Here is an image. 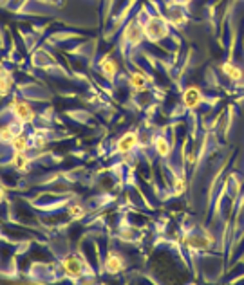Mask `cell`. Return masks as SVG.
<instances>
[{
	"mask_svg": "<svg viewBox=\"0 0 244 285\" xmlns=\"http://www.w3.org/2000/svg\"><path fill=\"white\" fill-rule=\"evenodd\" d=\"M145 31V38L152 43H159L161 40H165L168 36V31H170V24H168V18L161 17H149L147 22L143 24Z\"/></svg>",
	"mask_w": 244,
	"mask_h": 285,
	"instance_id": "1",
	"label": "cell"
},
{
	"mask_svg": "<svg viewBox=\"0 0 244 285\" xmlns=\"http://www.w3.org/2000/svg\"><path fill=\"white\" fill-rule=\"evenodd\" d=\"M143 38H145L143 24L137 18H132L131 22L127 24L125 31H123V42L132 45V47H137L139 43L143 42Z\"/></svg>",
	"mask_w": 244,
	"mask_h": 285,
	"instance_id": "2",
	"label": "cell"
},
{
	"mask_svg": "<svg viewBox=\"0 0 244 285\" xmlns=\"http://www.w3.org/2000/svg\"><path fill=\"white\" fill-rule=\"evenodd\" d=\"M62 269L67 278H80V276H84L85 262L78 255H67L62 260Z\"/></svg>",
	"mask_w": 244,
	"mask_h": 285,
	"instance_id": "3",
	"label": "cell"
},
{
	"mask_svg": "<svg viewBox=\"0 0 244 285\" xmlns=\"http://www.w3.org/2000/svg\"><path fill=\"white\" fill-rule=\"evenodd\" d=\"M11 105H13V116L17 118L18 123L25 125V123H33L35 121L36 114L27 101H18L17 98H13Z\"/></svg>",
	"mask_w": 244,
	"mask_h": 285,
	"instance_id": "4",
	"label": "cell"
},
{
	"mask_svg": "<svg viewBox=\"0 0 244 285\" xmlns=\"http://www.w3.org/2000/svg\"><path fill=\"white\" fill-rule=\"evenodd\" d=\"M185 245L190 251H208L214 245V238L210 235H190L185 238Z\"/></svg>",
	"mask_w": 244,
	"mask_h": 285,
	"instance_id": "5",
	"label": "cell"
},
{
	"mask_svg": "<svg viewBox=\"0 0 244 285\" xmlns=\"http://www.w3.org/2000/svg\"><path fill=\"white\" fill-rule=\"evenodd\" d=\"M181 101H183V105H185L186 108H190V110L197 108L199 105H201V101H202V92H201V89H199V87H196V85H190V87H186V89L183 90Z\"/></svg>",
	"mask_w": 244,
	"mask_h": 285,
	"instance_id": "6",
	"label": "cell"
},
{
	"mask_svg": "<svg viewBox=\"0 0 244 285\" xmlns=\"http://www.w3.org/2000/svg\"><path fill=\"white\" fill-rule=\"evenodd\" d=\"M137 142H139V136L136 132H127L116 141V152L118 154H129V152L136 148Z\"/></svg>",
	"mask_w": 244,
	"mask_h": 285,
	"instance_id": "7",
	"label": "cell"
},
{
	"mask_svg": "<svg viewBox=\"0 0 244 285\" xmlns=\"http://www.w3.org/2000/svg\"><path fill=\"white\" fill-rule=\"evenodd\" d=\"M103 265H105V271L109 274H119L123 269H125V260H123V256L118 255V253H114L111 251L103 262Z\"/></svg>",
	"mask_w": 244,
	"mask_h": 285,
	"instance_id": "8",
	"label": "cell"
},
{
	"mask_svg": "<svg viewBox=\"0 0 244 285\" xmlns=\"http://www.w3.org/2000/svg\"><path fill=\"white\" fill-rule=\"evenodd\" d=\"M147 81H152V78L143 72H132L129 78V87L134 92H143V90H147Z\"/></svg>",
	"mask_w": 244,
	"mask_h": 285,
	"instance_id": "9",
	"label": "cell"
},
{
	"mask_svg": "<svg viewBox=\"0 0 244 285\" xmlns=\"http://www.w3.org/2000/svg\"><path fill=\"white\" fill-rule=\"evenodd\" d=\"M221 71H222V74H224L230 81H241L244 76L243 69L239 65H235L233 61H224V63L221 65Z\"/></svg>",
	"mask_w": 244,
	"mask_h": 285,
	"instance_id": "10",
	"label": "cell"
},
{
	"mask_svg": "<svg viewBox=\"0 0 244 285\" xmlns=\"http://www.w3.org/2000/svg\"><path fill=\"white\" fill-rule=\"evenodd\" d=\"M100 71L107 80H112L118 74V63H116V60H112L111 56H103L100 61Z\"/></svg>",
	"mask_w": 244,
	"mask_h": 285,
	"instance_id": "11",
	"label": "cell"
},
{
	"mask_svg": "<svg viewBox=\"0 0 244 285\" xmlns=\"http://www.w3.org/2000/svg\"><path fill=\"white\" fill-rule=\"evenodd\" d=\"M29 155H27V152H15L13 154V159H11V164L15 170H18V172H25L27 168H29Z\"/></svg>",
	"mask_w": 244,
	"mask_h": 285,
	"instance_id": "12",
	"label": "cell"
},
{
	"mask_svg": "<svg viewBox=\"0 0 244 285\" xmlns=\"http://www.w3.org/2000/svg\"><path fill=\"white\" fill-rule=\"evenodd\" d=\"M154 150L159 157H168V155L172 154V146H170V142H168L167 137H163V136H157L154 139Z\"/></svg>",
	"mask_w": 244,
	"mask_h": 285,
	"instance_id": "13",
	"label": "cell"
},
{
	"mask_svg": "<svg viewBox=\"0 0 244 285\" xmlns=\"http://www.w3.org/2000/svg\"><path fill=\"white\" fill-rule=\"evenodd\" d=\"M168 24L174 25V27H183L186 24V15L183 13L181 6H174L172 11H170V17H168Z\"/></svg>",
	"mask_w": 244,
	"mask_h": 285,
	"instance_id": "14",
	"label": "cell"
},
{
	"mask_svg": "<svg viewBox=\"0 0 244 285\" xmlns=\"http://www.w3.org/2000/svg\"><path fill=\"white\" fill-rule=\"evenodd\" d=\"M9 146L13 148V152H27V150L31 148L29 139H27V136H24L22 132L13 137L11 142H9Z\"/></svg>",
	"mask_w": 244,
	"mask_h": 285,
	"instance_id": "15",
	"label": "cell"
},
{
	"mask_svg": "<svg viewBox=\"0 0 244 285\" xmlns=\"http://www.w3.org/2000/svg\"><path fill=\"white\" fill-rule=\"evenodd\" d=\"M17 134H20V132H17V125H13V123H9V125H4L0 126V142H11V139Z\"/></svg>",
	"mask_w": 244,
	"mask_h": 285,
	"instance_id": "16",
	"label": "cell"
},
{
	"mask_svg": "<svg viewBox=\"0 0 244 285\" xmlns=\"http://www.w3.org/2000/svg\"><path fill=\"white\" fill-rule=\"evenodd\" d=\"M13 87V76L9 71H4L0 74V96H7L11 92Z\"/></svg>",
	"mask_w": 244,
	"mask_h": 285,
	"instance_id": "17",
	"label": "cell"
},
{
	"mask_svg": "<svg viewBox=\"0 0 244 285\" xmlns=\"http://www.w3.org/2000/svg\"><path fill=\"white\" fill-rule=\"evenodd\" d=\"M188 188V183H186L185 177H176L172 183V190H174V195H183Z\"/></svg>",
	"mask_w": 244,
	"mask_h": 285,
	"instance_id": "18",
	"label": "cell"
},
{
	"mask_svg": "<svg viewBox=\"0 0 244 285\" xmlns=\"http://www.w3.org/2000/svg\"><path fill=\"white\" fill-rule=\"evenodd\" d=\"M67 213H69L71 220H82L85 217V208L80 204H72L71 208L67 209Z\"/></svg>",
	"mask_w": 244,
	"mask_h": 285,
	"instance_id": "19",
	"label": "cell"
},
{
	"mask_svg": "<svg viewBox=\"0 0 244 285\" xmlns=\"http://www.w3.org/2000/svg\"><path fill=\"white\" fill-rule=\"evenodd\" d=\"M192 0H172V6H188Z\"/></svg>",
	"mask_w": 244,
	"mask_h": 285,
	"instance_id": "20",
	"label": "cell"
},
{
	"mask_svg": "<svg viewBox=\"0 0 244 285\" xmlns=\"http://www.w3.org/2000/svg\"><path fill=\"white\" fill-rule=\"evenodd\" d=\"M36 146L40 148V146H45V139H42V137H36Z\"/></svg>",
	"mask_w": 244,
	"mask_h": 285,
	"instance_id": "21",
	"label": "cell"
},
{
	"mask_svg": "<svg viewBox=\"0 0 244 285\" xmlns=\"http://www.w3.org/2000/svg\"><path fill=\"white\" fill-rule=\"evenodd\" d=\"M4 199H6V188H2V186H0V202L4 201Z\"/></svg>",
	"mask_w": 244,
	"mask_h": 285,
	"instance_id": "22",
	"label": "cell"
},
{
	"mask_svg": "<svg viewBox=\"0 0 244 285\" xmlns=\"http://www.w3.org/2000/svg\"><path fill=\"white\" fill-rule=\"evenodd\" d=\"M6 71V69H4V65H2V63H0V74H2V72Z\"/></svg>",
	"mask_w": 244,
	"mask_h": 285,
	"instance_id": "23",
	"label": "cell"
}]
</instances>
